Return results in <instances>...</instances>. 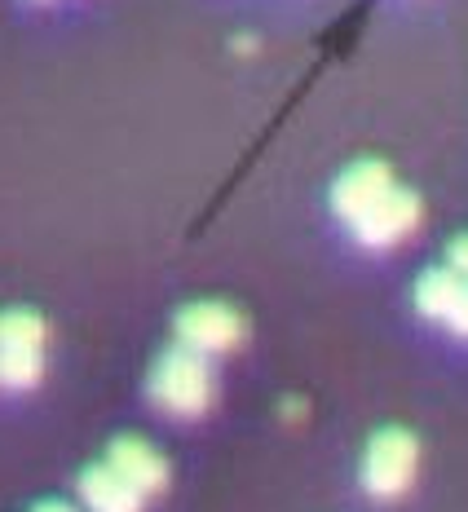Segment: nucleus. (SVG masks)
I'll use <instances>...</instances> for the list:
<instances>
[{
    "mask_svg": "<svg viewBox=\"0 0 468 512\" xmlns=\"http://www.w3.org/2000/svg\"><path fill=\"white\" fill-rule=\"evenodd\" d=\"M146 393H151V402L159 411L177 415V420H195V415H204L212 407L217 384H212V367L204 354H195V349H186V345H173L168 354H159V362L151 367Z\"/></svg>",
    "mask_w": 468,
    "mask_h": 512,
    "instance_id": "nucleus-1",
    "label": "nucleus"
},
{
    "mask_svg": "<svg viewBox=\"0 0 468 512\" xmlns=\"http://www.w3.org/2000/svg\"><path fill=\"white\" fill-rule=\"evenodd\" d=\"M420 442L407 429H380L363 451V486L376 499H398L416 482Z\"/></svg>",
    "mask_w": 468,
    "mask_h": 512,
    "instance_id": "nucleus-2",
    "label": "nucleus"
},
{
    "mask_svg": "<svg viewBox=\"0 0 468 512\" xmlns=\"http://www.w3.org/2000/svg\"><path fill=\"white\" fill-rule=\"evenodd\" d=\"M45 371V318L36 309H9L0 318V380L31 389Z\"/></svg>",
    "mask_w": 468,
    "mask_h": 512,
    "instance_id": "nucleus-3",
    "label": "nucleus"
},
{
    "mask_svg": "<svg viewBox=\"0 0 468 512\" xmlns=\"http://www.w3.org/2000/svg\"><path fill=\"white\" fill-rule=\"evenodd\" d=\"M173 332H177V345L208 358V354H226V349L239 345L243 318H239V309H230L221 301H195L173 318Z\"/></svg>",
    "mask_w": 468,
    "mask_h": 512,
    "instance_id": "nucleus-4",
    "label": "nucleus"
},
{
    "mask_svg": "<svg viewBox=\"0 0 468 512\" xmlns=\"http://www.w3.org/2000/svg\"><path fill=\"white\" fill-rule=\"evenodd\" d=\"M420 217H424V204H420V195L416 190H407V186H393L385 199H376L363 217L354 221V239L363 243V248H393V243H402L411 230L420 226Z\"/></svg>",
    "mask_w": 468,
    "mask_h": 512,
    "instance_id": "nucleus-5",
    "label": "nucleus"
},
{
    "mask_svg": "<svg viewBox=\"0 0 468 512\" xmlns=\"http://www.w3.org/2000/svg\"><path fill=\"white\" fill-rule=\"evenodd\" d=\"M393 190V173L389 164H380V159H358V164H349L345 173L336 177L332 186V208L336 217L345 221V226H354L363 212L376 204V199H385Z\"/></svg>",
    "mask_w": 468,
    "mask_h": 512,
    "instance_id": "nucleus-6",
    "label": "nucleus"
},
{
    "mask_svg": "<svg viewBox=\"0 0 468 512\" xmlns=\"http://www.w3.org/2000/svg\"><path fill=\"white\" fill-rule=\"evenodd\" d=\"M106 464H111L129 486L142 490V495H159V490L168 486L164 455H159L151 442H142V437H115L111 451H106Z\"/></svg>",
    "mask_w": 468,
    "mask_h": 512,
    "instance_id": "nucleus-7",
    "label": "nucleus"
},
{
    "mask_svg": "<svg viewBox=\"0 0 468 512\" xmlns=\"http://www.w3.org/2000/svg\"><path fill=\"white\" fill-rule=\"evenodd\" d=\"M80 499L89 512H142L146 495L129 486L111 464H93L80 473Z\"/></svg>",
    "mask_w": 468,
    "mask_h": 512,
    "instance_id": "nucleus-8",
    "label": "nucleus"
},
{
    "mask_svg": "<svg viewBox=\"0 0 468 512\" xmlns=\"http://www.w3.org/2000/svg\"><path fill=\"white\" fill-rule=\"evenodd\" d=\"M464 287H468V279H460L451 265H433V270H424L416 279V309L429 323H446L451 309L460 305Z\"/></svg>",
    "mask_w": 468,
    "mask_h": 512,
    "instance_id": "nucleus-9",
    "label": "nucleus"
},
{
    "mask_svg": "<svg viewBox=\"0 0 468 512\" xmlns=\"http://www.w3.org/2000/svg\"><path fill=\"white\" fill-rule=\"evenodd\" d=\"M446 265H451L460 279H468V234H460V239L446 243Z\"/></svg>",
    "mask_w": 468,
    "mask_h": 512,
    "instance_id": "nucleus-10",
    "label": "nucleus"
},
{
    "mask_svg": "<svg viewBox=\"0 0 468 512\" xmlns=\"http://www.w3.org/2000/svg\"><path fill=\"white\" fill-rule=\"evenodd\" d=\"M442 327H451L455 336H468V287H464V296H460V305L451 309V318H446Z\"/></svg>",
    "mask_w": 468,
    "mask_h": 512,
    "instance_id": "nucleus-11",
    "label": "nucleus"
},
{
    "mask_svg": "<svg viewBox=\"0 0 468 512\" xmlns=\"http://www.w3.org/2000/svg\"><path fill=\"white\" fill-rule=\"evenodd\" d=\"M31 512H76V508H71V504H58V499H49V504H36Z\"/></svg>",
    "mask_w": 468,
    "mask_h": 512,
    "instance_id": "nucleus-12",
    "label": "nucleus"
}]
</instances>
